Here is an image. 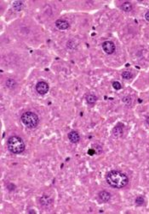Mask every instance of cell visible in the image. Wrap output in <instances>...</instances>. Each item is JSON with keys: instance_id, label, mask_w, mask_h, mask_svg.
<instances>
[{"instance_id": "9", "label": "cell", "mask_w": 149, "mask_h": 214, "mask_svg": "<svg viewBox=\"0 0 149 214\" xmlns=\"http://www.w3.org/2000/svg\"><path fill=\"white\" fill-rule=\"evenodd\" d=\"M113 134L116 137H120L123 134V128L121 126H116L113 130Z\"/></svg>"}, {"instance_id": "3", "label": "cell", "mask_w": 149, "mask_h": 214, "mask_svg": "<svg viewBox=\"0 0 149 214\" xmlns=\"http://www.w3.org/2000/svg\"><path fill=\"white\" fill-rule=\"evenodd\" d=\"M21 119H22L23 124L30 129L35 128L36 126L39 124V116H37L35 113L32 112H24L21 116Z\"/></svg>"}, {"instance_id": "7", "label": "cell", "mask_w": 149, "mask_h": 214, "mask_svg": "<svg viewBox=\"0 0 149 214\" xmlns=\"http://www.w3.org/2000/svg\"><path fill=\"white\" fill-rule=\"evenodd\" d=\"M68 139L72 143H78L80 140V136L77 131H71L68 134Z\"/></svg>"}, {"instance_id": "18", "label": "cell", "mask_w": 149, "mask_h": 214, "mask_svg": "<svg viewBox=\"0 0 149 214\" xmlns=\"http://www.w3.org/2000/svg\"><path fill=\"white\" fill-rule=\"evenodd\" d=\"M147 123L149 125V116L147 117Z\"/></svg>"}, {"instance_id": "2", "label": "cell", "mask_w": 149, "mask_h": 214, "mask_svg": "<svg viewBox=\"0 0 149 214\" xmlns=\"http://www.w3.org/2000/svg\"><path fill=\"white\" fill-rule=\"evenodd\" d=\"M7 146L10 152L15 154L22 153L25 150V143L21 137L14 135L9 137L7 142Z\"/></svg>"}, {"instance_id": "4", "label": "cell", "mask_w": 149, "mask_h": 214, "mask_svg": "<svg viewBox=\"0 0 149 214\" xmlns=\"http://www.w3.org/2000/svg\"><path fill=\"white\" fill-rule=\"evenodd\" d=\"M36 90L39 94H46L49 91V85L44 81H39L36 85Z\"/></svg>"}, {"instance_id": "10", "label": "cell", "mask_w": 149, "mask_h": 214, "mask_svg": "<svg viewBox=\"0 0 149 214\" xmlns=\"http://www.w3.org/2000/svg\"><path fill=\"white\" fill-rule=\"evenodd\" d=\"M86 101H87L88 104L93 105V104H95L96 101H97V97H96L95 95L90 94V95H88L87 97H86Z\"/></svg>"}, {"instance_id": "6", "label": "cell", "mask_w": 149, "mask_h": 214, "mask_svg": "<svg viewBox=\"0 0 149 214\" xmlns=\"http://www.w3.org/2000/svg\"><path fill=\"white\" fill-rule=\"evenodd\" d=\"M56 26L57 28L61 29V30H66L69 27V23L66 22V20H57L56 22Z\"/></svg>"}, {"instance_id": "15", "label": "cell", "mask_w": 149, "mask_h": 214, "mask_svg": "<svg viewBox=\"0 0 149 214\" xmlns=\"http://www.w3.org/2000/svg\"><path fill=\"white\" fill-rule=\"evenodd\" d=\"M6 85H7L9 87L12 88L15 85V80H12V79H9V80L6 81Z\"/></svg>"}, {"instance_id": "14", "label": "cell", "mask_w": 149, "mask_h": 214, "mask_svg": "<svg viewBox=\"0 0 149 214\" xmlns=\"http://www.w3.org/2000/svg\"><path fill=\"white\" fill-rule=\"evenodd\" d=\"M144 203V199L142 197H137L136 199V204L138 205H142Z\"/></svg>"}, {"instance_id": "13", "label": "cell", "mask_w": 149, "mask_h": 214, "mask_svg": "<svg viewBox=\"0 0 149 214\" xmlns=\"http://www.w3.org/2000/svg\"><path fill=\"white\" fill-rule=\"evenodd\" d=\"M13 6L15 9H16V10H21L22 8V2H15Z\"/></svg>"}, {"instance_id": "11", "label": "cell", "mask_w": 149, "mask_h": 214, "mask_svg": "<svg viewBox=\"0 0 149 214\" xmlns=\"http://www.w3.org/2000/svg\"><path fill=\"white\" fill-rule=\"evenodd\" d=\"M121 8H122V9L123 10H124V11H130L132 9V5L130 3H129V2H125V3H124L123 5H121Z\"/></svg>"}, {"instance_id": "1", "label": "cell", "mask_w": 149, "mask_h": 214, "mask_svg": "<svg viewBox=\"0 0 149 214\" xmlns=\"http://www.w3.org/2000/svg\"><path fill=\"white\" fill-rule=\"evenodd\" d=\"M107 183L111 187L115 188H122L129 183V178L126 175L118 170H112L107 175Z\"/></svg>"}, {"instance_id": "16", "label": "cell", "mask_w": 149, "mask_h": 214, "mask_svg": "<svg viewBox=\"0 0 149 214\" xmlns=\"http://www.w3.org/2000/svg\"><path fill=\"white\" fill-rule=\"evenodd\" d=\"M113 87L114 89L116 90L121 89V87H122V86H121V84L118 81H114L113 83Z\"/></svg>"}, {"instance_id": "12", "label": "cell", "mask_w": 149, "mask_h": 214, "mask_svg": "<svg viewBox=\"0 0 149 214\" xmlns=\"http://www.w3.org/2000/svg\"><path fill=\"white\" fill-rule=\"evenodd\" d=\"M122 77H123L124 79H125V80H129V79H130L132 77V74L129 71H124L122 73Z\"/></svg>"}, {"instance_id": "17", "label": "cell", "mask_w": 149, "mask_h": 214, "mask_svg": "<svg viewBox=\"0 0 149 214\" xmlns=\"http://www.w3.org/2000/svg\"><path fill=\"white\" fill-rule=\"evenodd\" d=\"M145 18H146V20H147V21H148L149 22V11H147V12L146 13V15H145Z\"/></svg>"}, {"instance_id": "8", "label": "cell", "mask_w": 149, "mask_h": 214, "mask_svg": "<svg viewBox=\"0 0 149 214\" xmlns=\"http://www.w3.org/2000/svg\"><path fill=\"white\" fill-rule=\"evenodd\" d=\"M99 198H100L101 201L107 202V201H108L111 199V194H110L108 192L101 191L99 193Z\"/></svg>"}, {"instance_id": "5", "label": "cell", "mask_w": 149, "mask_h": 214, "mask_svg": "<svg viewBox=\"0 0 149 214\" xmlns=\"http://www.w3.org/2000/svg\"><path fill=\"white\" fill-rule=\"evenodd\" d=\"M102 49L107 54H113L115 52V45L112 41H105L102 44Z\"/></svg>"}]
</instances>
